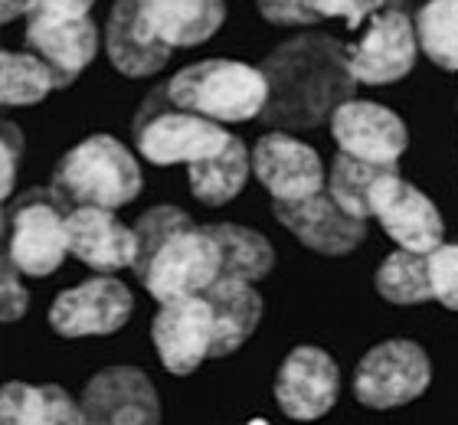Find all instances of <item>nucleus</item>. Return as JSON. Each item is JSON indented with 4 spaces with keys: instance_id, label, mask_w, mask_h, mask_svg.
Returning a JSON list of instances; mask_svg holds the SVG:
<instances>
[{
    "instance_id": "nucleus-7",
    "label": "nucleus",
    "mask_w": 458,
    "mask_h": 425,
    "mask_svg": "<svg viewBox=\"0 0 458 425\" xmlns=\"http://www.w3.org/2000/svg\"><path fill=\"white\" fill-rule=\"evenodd\" d=\"M432 383L429 357L412 340H383L353 370V396L367 409H396L420 399Z\"/></svg>"
},
{
    "instance_id": "nucleus-17",
    "label": "nucleus",
    "mask_w": 458,
    "mask_h": 425,
    "mask_svg": "<svg viewBox=\"0 0 458 425\" xmlns=\"http://www.w3.org/2000/svg\"><path fill=\"white\" fill-rule=\"evenodd\" d=\"M373 217L396 246L410 249V252L432 255L445 236V223H442L436 203L420 187L406 183L400 174L386 177L383 187L377 190Z\"/></svg>"
},
{
    "instance_id": "nucleus-22",
    "label": "nucleus",
    "mask_w": 458,
    "mask_h": 425,
    "mask_svg": "<svg viewBox=\"0 0 458 425\" xmlns=\"http://www.w3.org/2000/svg\"><path fill=\"white\" fill-rule=\"evenodd\" d=\"M191 193L203 207H223L242 193L249 174H252V154L239 138H229L220 154L207 161L191 164Z\"/></svg>"
},
{
    "instance_id": "nucleus-6",
    "label": "nucleus",
    "mask_w": 458,
    "mask_h": 425,
    "mask_svg": "<svg viewBox=\"0 0 458 425\" xmlns=\"http://www.w3.org/2000/svg\"><path fill=\"white\" fill-rule=\"evenodd\" d=\"M66 200L56 190H30L7 209V262L23 275L47 278L69 255Z\"/></svg>"
},
{
    "instance_id": "nucleus-26",
    "label": "nucleus",
    "mask_w": 458,
    "mask_h": 425,
    "mask_svg": "<svg viewBox=\"0 0 458 425\" xmlns=\"http://www.w3.org/2000/svg\"><path fill=\"white\" fill-rule=\"evenodd\" d=\"M0 102L4 108H27V105H39L53 89L56 79L49 72V66L37 53H13L7 49L0 59Z\"/></svg>"
},
{
    "instance_id": "nucleus-14",
    "label": "nucleus",
    "mask_w": 458,
    "mask_h": 425,
    "mask_svg": "<svg viewBox=\"0 0 458 425\" xmlns=\"http://www.w3.org/2000/svg\"><path fill=\"white\" fill-rule=\"evenodd\" d=\"M276 219L292 236L321 255H351L367 239L363 219L351 217L327 190L305 200H272Z\"/></svg>"
},
{
    "instance_id": "nucleus-11",
    "label": "nucleus",
    "mask_w": 458,
    "mask_h": 425,
    "mask_svg": "<svg viewBox=\"0 0 458 425\" xmlns=\"http://www.w3.org/2000/svg\"><path fill=\"white\" fill-rule=\"evenodd\" d=\"M79 403L86 425H161V403L151 377L128 363L96 373Z\"/></svg>"
},
{
    "instance_id": "nucleus-2",
    "label": "nucleus",
    "mask_w": 458,
    "mask_h": 425,
    "mask_svg": "<svg viewBox=\"0 0 458 425\" xmlns=\"http://www.w3.org/2000/svg\"><path fill=\"white\" fill-rule=\"evenodd\" d=\"M53 190L66 200L69 209H118L141 193V167L118 138L92 134L72 151L63 154V161L53 174Z\"/></svg>"
},
{
    "instance_id": "nucleus-37",
    "label": "nucleus",
    "mask_w": 458,
    "mask_h": 425,
    "mask_svg": "<svg viewBox=\"0 0 458 425\" xmlns=\"http://www.w3.org/2000/svg\"><path fill=\"white\" fill-rule=\"evenodd\" d=\"M249 425H268V422H262V419H252V422H249Z\"/></svg>"
},
{
    "instance_id": "nucleus-25",
    "label": "nucleus",
    "mask_w": 458,
    "mask_h": 425,
    "mask_svg": "<svg viewBox=\"0 0 458 425\" xmlns=\"http://www.w3.org/2000/svg\"><path fill=\"white\" fill-rule=\"evenodd\" d=\"M377 294L386 298L390 304L432 302L436 292H432L429 255L410 252V249L386 255L380 262V268H377Z\"/></svg>"
},
{
    "instance_id": "nucleus-1",
    "label": "nucleus",
    "mask_w": 458,
    "mask_h": 425,
    "mask_svg": "<svg viewBox=\"0 0 458 425\" xmlns=\"http://www.w3.org/2000/svg\"><path fill=\"white\" fill-rule=\"evenodd\" d=\"M259 69L266 72L268 82L262 122L285 132L331 122L357 89V79L347 63V47L327 33H305L288 39L272 49Z\"/></svg>"
},
{
    "instance_id": "nucleus-21",
    "label": "nucleus",
    "mask_w": 458,
    "mask_h": 425,
    "mask_svg": "<svg viewBox=\"0 0 458 425\" xmlns=\"http://www.w3.org/2000/svg\"><path fill=\"white\" fill-rule=\"evenodd\" d=\"M148 20L167 47H197L216 37L226 20L223 0H148Z\"/></svg>"
},
{
    "instance_id": "nucleus-15",
    "label": "nucleus",
    "mask_w": 458,
    "mask_h": 425,
    "mask_svg": "<svg viewBox=\"0 0 458 425\" xmlns=\"http://www.w3.org/2000/svg\"><path fill=\"white\" fill-rule=\"evenodd\" d=\"M331 134L344 154L386 167H396L410 148V132L400 115L390 112L386 105L363 98H351L337 108L331 118Z\"/></svg>"
},
{
    "instance_id": "nucleus-24",
    "label": "nucleus",
    "mask_w": 458,
    "mask_h": 425,
    "mask_svg": "<svg viewBox=\"0 0 458 425\" xmlns=\"http://www.w3.org/2000/svg\"><path fill=\"white\" fill-rule=\"evenodd\" d=\"M396 167H386V164H370L360 161L353 154H337L331 170H327V193L341 203L351 217L367 219L373 217V197L377 190L383 187V180L393 177Z\"/></svg>"
},
{
    "instance_id": "nucleus-30",
    "label": "nucleus",
    "mask_w": 458,
    "mask_h": 425,
    "mask_svg": "<svg viewBox=\"0 0 458 425\" xmlns=\"http://www.w3.org/2000/svg\"><path fill=\"white\" fill-rule=\"evenodd\" d=\"M429 268H432V292H436V298L445 308L458 311V242H452V246L442 242L429 255Z\"/></svg>"
},
{
    "instance_id": "nucleus-9",
    "label": "nucleus",
    "mask_w": 458,
    "mask_h": 425,
    "mask_svg": "<svg viewBox=\"0 0 458 425\" xmlns=\"http://www.w3.org/2000/svg\"><path fill=\"white\" fill-rule=\"evenodd\" d=\"M420 56V37L403 10H377L363 30V37L347 47V63L357 82L393 85L406 79Z\"/></svg>"
},
{
    "instance_id": "nucleus-29",
    "label": "nucleus",
    "mask_w": 458,
    "mask_h": 425,
    "mask_svg": "<svg viewBox=\"0 0 458 425\" xmlns=\"http://www.w3.org/2000/svg\"><path fill=\"white\" fill-rule=\"evenodd\" d=\"M47 389L7 383L0 389V425H47Z\"/></svg>"
},
{
    "instance_id": "nucleus-32",
    "label": "nucleus",
    "mask_w": 458,
    "mask_h": 425,
    "mask_svg": "<svg viewBox=\"0 0 458 425\" xmlns=\"http://www.w3.org/2000/svg\"><path fill=\"white\" fill-rule=\"evenodd\" d=\"M386 0H308V7L315 10L318 17H344L347 27H360V20L373 17L377 10H383Z\"/></svg>"
},
{
    "instance_id": "nucleus-13",
    "label": "nucleus",
    "mask_w": 458,
    "mask_h": 425,
    "mask_svg": "<svg viewBox=\"0 0 458 425\" xmlns=\"http://www.w3.org/2000/svg\"><path fill=\"white\" fill-rule=\"evenodd\" d=\"M213 308L207 294L181 298V302L161 304V311L151 324V340L161 363L174 377H191L203 360L213 357Z\"/></svg>"
},
{
    "instance_id": "nucleus-16",
    "label": "nucleus",
    "mask_w": 458,
    "mask_h": 425,
    "mask_svg": "<svg viewBox=\"0 0 458 425\" xmlns=\"http://www.w3.org/2000/svg\"><path fill=\"white\" fill-rule=\"evenodd\" d=\"M252 170L272 200H305L327 187L325 164L315 148L285 132H268L259 138L252 148Z\"/></svg>"
},
{
    "instance_id": "nucleus-12",
    "label": "nucleus",
    "mask_w": 458,
    "mask_h": 425,
    "mask_svg": "<svg viewBox=\"0 0 458 425\" xmlns=\"http://www.w3.org/2000/svg\"><path fill=\"white\" fill-rule=\"evenodd\" d=\"M341 393V373L335 357L321 347H295L276 373V403L295 422H315L327 416Z\"/></svg>"
},
{
    "instance_id": "nucleus-35",
    "label": "nucleus",
    "mask_w": 458,
    "mask_h": 425,
    "mask_svg": "<svg viewBox=\"0 0 458 425\" xmlns=\"http://www.w3.org/2000/svg\"><path fill=\"white\" fill-rule=\"evenodd\" d=\"M20 154H23V138H20L17 124H4V197L10 200L13 187H17V167Z\"/></svg>"
},
{
    "instance_id": "nucleus-27",
    "label": "nucleus",
    "mask_w": 458,
    "mask_h": 425,
    "mask_svg": "<svg viewBox=\"0 0 458 425\" xmlns=\"http://www.w3.org/2000/svg\"><path fill=\"white\" fill-rule=\"evenodd\" d=\"M416 37L436 66L458 72V0H429L416 13Z\"/></svg>"
},
{
    "instance_id": "nucleus-10",
    "label": "nucleus",
    "mask_w": 458,
    "mask_h": 425,
    "mask_svg": "<svg viewBox=\"0 0 458 425\" xmlns=\"http://www.w3.org/2000/svg\"><path fill=\"white\" fill-rule=\"evenodd\" d=\"M134 298L118 278L98 275L66 288L49 308V327L63 337H106L122 331L131 318Z\"/></svg>"
},
{
    "instance_id": "nucleus-5",
    "label": "nucleus",
    "mask_w": 458,
    "mask_h": 425,
    "mask_svg": "<svg viewBox=\"0 0 458 425\" xmlns=\"http://www.w3.org/2000/svg\"><path fill=\"white\" fill-rule=\"evenodd\" d=\"M164 95H167V85L148 95L141 118L134 124V144L144 161L157 164V167H171V164L191 167V164L207 161L226 148L233 134L223 132L220 122L174 108L171 98L164 102Z\"/></svg>"
},
{
    "instance_id": "nucleus-19",
    "label": "nucleus",
    "mask_w": 458,
    "mask_h": 425,
    "mask_svg": "<svg viewBox=\"0 0 458 425\" xmlns=\"http://www.w3.org/2000/svg\"><path fill=\"white\" fill-rule=\"evenodd\" d=\"M66 233H69V252L79 262L96 268L98 275L131 268L138 242L134 229H128L122 219L114 217V209L106 207H76L66 213Z\"/></svg>"
},
{
    "instance_id": "nucleus-31",
    "label": "nucleus",
    "mask_w": 458,
    "mask_h": 425,
    "mask_svg": "<svg viewBox=\"0 0 458 425\" xmlns=\"http://www.w3.org/2000/svg\"><path fill=\"white\" fill-rule=\"evenodd\" d=\"M259 13L276 27H318L321 17L308 7V0H256Z\"/></svg>"
},
{
    "instance_id": "nucleus-3",
    "label": "nucleus",
    "mask_w": 458,
    "mask_h": 425,
    "mask_svg": "<svg viewBox=\"0 0 458 425\" xmlns=\"http://www.w3.org/2000/svg\"><path fill=\"white\" fill-rule=\"evenodd\" d=\"M174 108L203 115L210 122H249L262 118L268 102L266 72L236 59H203L181 69L167 82Z\"/></svg>"
},
{
    "instance_id": "nucleus-4",
    "label": "nucleus",
    "mask_w": 458,
    "mask_h": 425,
    "mask_svg": "<svg viewBox=\"0 0 458 425\" xmlns=\"http://www.w3.org/2000/svg\"><path fill=\"white\" fill-rule=\"evenodd\" d=\"M89 10L92 0H33L27 13V47L49 66L56 89L76 82L98 53Z\"/></svg>"
},
{
    "instance_id": "nucleus-8",
    "label": "nucleus",
    "mask_w": 458,
    "mask_h": 425,
    "mask_svg": "<svg viewBox=\"0 0 458 425\" xmlns=\"http://www.w3.org/2000/svg\"><path fill=\"white\" fill-rule=\"evenodd\" d=\"M220 275L223 255L216 239L207 233V226H187L164 242L141 282L154 302L171 304L207 294V288H213Z\"/></svg>"
},
{
    "instance_id": "nucleus-28",
    "label": "nucleus",
    "mask_w": 458,
    "mask_h": 425,
    "mask_svg": "<svg viewBox=\"0 0 458 425\" xmlns=\"http://www.w3.org/2000/svg\"><path fill=\"white\" fill-rule=\"evenodd\" d=\"M193 226V219L177 207H154L148 209L138 223H134V242H138V252H134V275L144 278V272L151 268L154 255L161 252V246L174 233H181V229Z\"/></svg>"
},
{
    "instance_id": "nucleus-18",
    "label": "nucleus",
    "mask_w": 458,
    "mask_h": 425,
    "mask_svg": "<svg viewBox=\"0 0 458 425\" xmlns=\"http://www.w3.org/2000/svg\"><path fill=\"white\" fill-rule=\"evenodd\" d=\"M106 53L122 76L148 79L171 59V47L157 39L148 20V0H114L106 23Z\"/></svg>"
},
{
    "instance_id": "nucleus-23",
    "label": "nucleus",
    "mask_w": 458,
    "mask_h": 425,
    "mask_svg": "<svg viewBox=\"0 0 458 425\" xmlns=\"http://www.w3.org/2000/svg\"><path fill=\"white\" fill-rule=\"evenodd\" d=\"M223 255V275L226 278H242V282L256 285L266 278L276 265V249L259 229L239 226V223H213L207 226Z\"/></svg>"
},
{
    "instance_id": "nucleus-33",
    "label": "nucleus",
    "mask_w": 458,
    "mask_h": 425,
    "mask_svg": "<svg viewBox=\"0 0 458 425\" xmlns=\"http://www.w3.org/2000/svg\"><path fill=\"white\" fill-rule=\"evenodd\" d=\"M47 425H86L82 416V403L69 396L66 389L56 387V383H47Z\"/></svg>"
},
{
    "instance_id": "nucleus-36",
    "label": "nucleus",
    "mask_w": 458,
    "mask_h": 425,
    "mask_svg": "<svg viewBox=\"0 0 458 425\" xmlns=\"http://www.w3.org/2000/svg\"><path fill=\"white\" fill-rule=\"evenodd\" d=\"M30 7H33V0H4V20H20V17H27Z\"/></svg>"
},
{
    "instance_id": "nucleus-20",
    "label": "nucleus",
    "mask_w": 458,
    "mask_h": 425,
    "mask_svg": "<svg viewBox=\"0 0 458 425\" xmlns=\"http://www.w3.org/2000/svg\"><path fill=\"white\" fill-rule=\"evenodd\" d=\"M207 302L213 308V357H229L256 334L262 321V294L252 288V282L226 278L220 275L213 288H207Z\"/></svg>"
},
{
    "instance_id": "nucleus-34",
    "label": "nucleus",
    "mask_w": 458,
    "mask_h": 425,
    "mask_svg": "<svg viewBox=\"0 0 458 425\" xmlns=\"http://www.w3.org/2000/svg\"><path fill=\"white\" fill-rule=\"evenodd\" d=\"M30 308V294L27 288L20 285L17 278V268L10 262H4V292H0V314H4V321H20Z\"/></svg>"
}]
</instances>
